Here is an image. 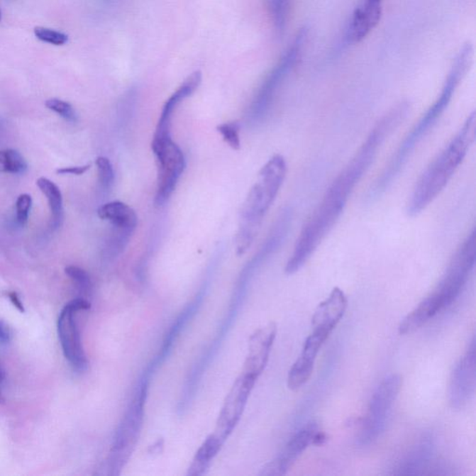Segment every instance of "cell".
<instances>
[{"mask_svg":"<svg viewBox=\"0 0 476 476\" xmlns=\"http://www.w3.org/2000/svg\"><path fill=\"white\" fill-rule=\"evenodd\" d=\"M409 111V101H400L374 124L360 148L329 185L319 204L302 226L286 265L287 275L301 270L336 226L353 192L370 170L386 140L408 118Z\"/></svg>","mask_w":476,"mask_h":476,"instance_id":"6da1fadb","label":"cell"},{"mask_svg":"<svg viewBox=\"0 0 476 476\" xmlns=\"http://www.w3.org/2000/svg\"><path fill=\"white\" fill-rule=\"evenodd\" d=\"M472 56H474V47L471 42H467L458 52L438 97L433 104H431L429 109L425 111L414 127L406 134L405 139L401 142L397 151L392 155L389 162L385 165L381 175L377 178L375 184L371 187L370 199L381 197L391 187L394 179L399 175L401 170L406 166L410 155L414 152L419 143L441 118L443 114L450 104L458 87L471 67Z\"/></svg>","mask_w":476,"mask_h":476,"instance_id":"7a4b0ae2","label":"cell"},{"mask_svg":"<svg viewBox=\"0 0 476 476\" xmlns=\"http://www.w3.org/2000/svg\"><path fill=\"white\" fill-rule=\"evenodd\" d=\"M476 114L472 112L444 149L428 165L410 194L406 214L418 216L444 191L475 142Z\"/></svg>","mask_w":476,"mask_h":476,"instance_id":"3957f363","label":"cell"},{"mask_svg":"<svg viewBox=\"0 0 476 476\" xmlns=\"http://www.w3.org/2000/svg\"><path fill=\"white\" fill-rule=\"evenodd\" d=\"M287 172V161L279 154L272 155L260 170L258 179L242 206L240 226L236 236L238 255L244 254L253 244L263 218L282 187Z\"/></svg>","mask_w":476,"mask_h":476,"instance_id":"277c9868","label":"cell"},{"mask_svg":"<svg viewBox=\"0 0 476 476\" xmlns=\"http://www.w3.org/2000/svg\"><path fill=\"white\" fill-rule=\"evenodd\" d=\"M307 38L308 29L304 28L299 30L292 43L289 45L277 65L272 68L265 82L260 86L258 94L250 107V118L254 121H260L265 118L268 110L270 109L272 100L278 89L280 88L281 84L287 79L289 74L292 73L301 59Z\"/></svg>","mask_w":476,"mask_h":476,"instance_id":"5b68a950","label":"cell"},{"mask_svg":"<svg viewBox=\"0 0 476 476\" xmlns=\"http://www.w3.org/2000/svg\"><path fill=\"white\" fill-rule=\"evenodd\" d=\"M402 378L398 374H391L383 379L371 397L366 418L362 424L358 444L370 445L384 432L389 416L401 390Z\"/></svg>","mask_w":476,"mask_h":476,"instance_id":"8992f818","label":"cell"},{"mask_svg":"<svg viewBox=\"0 0 476 476\" xmlns=\"http://www.w3.org/2000/svg\"><path fill=\"white\" fill-rule=\"evenodd\" d=\"M145 397L146 387L143 386L131 401L116 433L110 455L111 467L115 471L114 474L118 471L121 472L139 440L145 415Z\"/></svg>","mask_w":476,"mask_h":476,"instance_id":"52a82bcc","label":"cell"},{"mask_svg":"<svg viewBox=\"0 0 476 476\" xmlns=\"http://www.w3.org/2000/svg\"><path fill=\"white\" fill-rule=\"evenodd\" d=\"M476 262V233L472 229L457 248L449 262L444 277L435 292L443 299L445 307L459 297L471 275Z\"/></svg>","mask_w":476,"mask_h":476,"instance_id":"ba28073f","label":"cell"},{"mask_svg":"<svg viewBox=\"0 0 476 476\" xmlns=\"http://www.w3.org/2000/svg\"><path fill=\"white\" fill-rule=\"evenodd\" d=\"M152 150L157 157V189L155 204L163 206L172 197L185 167L184 155L172 137L153 139Z\"/></svg>","mask_w":476,"mask_h":476,"instance_id":"9c48e42d","label":"cell"},{"mask_svg":"<svg viewBox=\"0 0 476 476\" xmlns=\"http://www.w3.org/2000/svg\"><path fill=\"white\" fill-rule=\"evenodd\" d=\"M89 308L91 304L85 299H72L62 308L58 319V334L62 352L69 363L79 371L86 370L89 362L84 351L76 316L77 313L89 310Z\"/></svg>","mask_w":476,"mask_h":476,"instance_id":"30bf717a","label":"cell"},{"mask_svg":"<svg viewBox=\"0 0 476 476\" xmlns=\"http://www.w3.org/2000/svg\"><path fill=\"white\" fill-rule=\"evenodd\" d=\"M326 441L327 436L319 430V425L314 422L307 424L292 437L277 458L263 467L260 475L263 476L286 475L309 445H321Z\"/></svg>","mask_w":476,"mask_h":476,"instance_id":"8fae6325","label":"cell"},{"mask_svg":"<svg viewBox=\"0 0 476 476\" xmlns=\"http://www.w3.org/2000/svg\"><path fill=\"white\" fill-rule=\"evenodd\" d=\"M257 377L243 373L236 382L233 383L231 390L227 394L224 401L223 409L217 421L215 435L226 442L228 436L231 435L236 424L240 421L243 414L245 405H247L248 397L254 385L257 382Z\"/></svg>","mask_w":476,"mask_h":476,"instance_id":"7c38bea8","label":"cell"},{"mask_svg":"<svg viewBox=\"0 0 476 476\" xmlns=\"http://www.w3.org/2000/svg\"><path fill=\"white\" fill-rule=\"evenodd\" d=\"M476 384V345L472 338L465 355L452 372L449 403L453 409H463L475 394Z\"/></svg>","mask_w":476,"mask_h":476,"instance_id":"4fadbf2b","label":"cell"},{"mask_svg":"<svg viewBox=\"0 0 476 476\" xmlns=\"http://www.w3.org/2000/svg\"><path fill=\"white\" fill-rule=\"evenodd\" d=\"M329 335L331 334L325 331H313L307 337L301 355L290 368L287 375V386L290 390H299L312 376L316 356Z\"/></svg>","mask_w":476,"mask_h":476,"instance_id":"5bb4252c","label":"cell"},{"mask_svg":"<svg viewBox=\"0 0 476 476\" xmlns=\"http://www.w3.org/2000/svg\"><path fill=\"white\" fill-rule=\"evenodd\" d=\"M277 328L275 323L257 329L248 341V352L245 362L244 373L259 378L267 365Z\"/></svg>","mask_w":476,"mask_h":476,"instance_id":"9a60e30c","label":"cell"},{"mask_svg":"<svg viewBox=\"0 0 476 476\" xmlns=\"http://www.w3.org/2000/svg\"><path fill=\"white\" fill-rule=\"evenodd\" d=\"M202 82V73L200 71L192 73L182 85L176 89L175 92L167 99L165 103L162 112H161L160 121H158L157 130H155V139H164V138L172 137L170 135V128H172V118L173 112L176 107L185 99L190 97L194 92L199 89Z\"/></svg>","mask_w":476,"mask_h":476,"instance_id":"2e32d148","label":"cell"},{"mask_svg":"<svg viewBox=\"0 0 476 476\" xmlns=\"http://www.w3.org/2000/svg\"><path fill=\"white\" fill-rule=\"evenodd\" d=\"M348 301L343 290L334 287L328 298L316 308L312 319L313 331H321L331 334L343 319Z\"/></svg>","mask_w":476,"mask_h":476,"instance_id":"e0dca14e","label":"cell"},{"mask_svg":"<svg viewBox=\"0 0 476 476\" xmlns=\"http://www.w3.org/2000/svg\"><path fill=\"white\" fill-rule=\"evenodd\" d=\"M382 16V0H365L353 14L347 30V38L354 43L364 40L379 25Z\"/></svg>","mask_w":476,"mask_h":476,"instance_id":"ac0fdd59","label":"cell"},{"mask_svg":"<svg viewBox=\"0 0 476 476\" xmlns=\"http://www.w3.org/2000/svg\"><path fill=\"white\" fill-rule=\"evenodd\" d=\"M445 308L447 307L444 301L436 292H433L402 320L399 326V333L401 335L413 333Z\"/></svg>","mask_w":476,"mask_h":476,"instance_id":"d6986e66","label":"cell"},{"mask_svg":"<svg viewBox=\"0 0 476 476\" xmlns=\"http://www.w3.org/2000/svg\"><path fill=\"white\" fill-rule=\"evenodd\" d=\"M433 441L432 436H422L397 465V475H418L424 470L433 456Z\"/></svg>","mask_w":476,"mask_h":476,"instance_id":"ffe728a7","label":"cell"},{"mask_svg":"<svg viewBox=\"0 0 476 476\" xmlns=\"http://www.w3.org/2000/svg\"><path fill=\"white\" fill-rule=\"evenodd\" d=\"M98 216L109 221L114 228L122 230L133 235L138 224V217L134 209L121 201L106 203L98 209Z\"/></svg>","mask_w":476,"mask_h":476,"instance_id":"44dd1931","label":"cell"},{"mask_svg":"<svg viewBox=\"0 0 476 476\" xmlns=\"http://www.w3.org/2000/svg\"><path fill=\"white\" fill-rule=\"evenodd\" d=\"M223 443V440L220 439V437H218L215 433L209 436L197 450L193 463H192L190 468L188 470L187 475L190 476L204 475L211 460L216 457L218 452L221 450Z\"/></svg>","mask_w":476,"mask_h":476,"instance_id":"7402d4cb","label":"cell"},{"mask_svg":"<svg viewBox=\"0 0 476 476\" xmlns=\"http://www.w3.org/2000/svg\"><path fill=\"white\" fill-rule=\"evenodd\" d=\"M37 185L42 193L47 197L50 211H52L53 223L58 226L62 218V196L60 188L50 179L41 177L38 179Z\"/></svg>","mask_w":476,"mask_h":476,"instance_id":"603a6c76","label":"cell"},{"mask_svg":"<svg viewBox=\"0 0 476 476\" xmlns=\"http://www.w3.org/2000/svg\"><path fill=\"white\" fill-rule=\"evenodd\" d=\"M265 3L275 31L281 38L289 22L290 0H265Z\"/></svg>","mask_w":476,"mask_h":476,"instance_id":"cb8c5ba5","label":"cell"},{"mask_svg":"<svg viewBox=\"0 0 476 476\" xmlns=\"http://www.w3.org/2000/svg\"><path fill=\"white\" fill-rule=\"evenodd\" d=\"M28 162L17 150L5 149L0 151V172L22 175L28 170Z\"/></svg>","mask_w":476,"mask_h":476,"instance_id":"d4e9b609","label":"cell"},{"mask_svg":"<svg viewBox=\"0 0 476 476\" xmlns=\"http://www.w3.org/2000/svg\"><path fill=\"white\" fill-rule=\"evenodd\" d=\"M239 130L240 124L238 121L223 123L217 127V131L223 136L224 142L233 150H239L241 148Z\"/></svg>","mask_w":476,"mask_h":476,"instance_id":"484cf974","label":"cell"},{"mask_svg":"<svg viewBox=\"0 0 476 476\" xmlns=\"http://www.w3.org/2000/svg\"><path fill=\"white\" fill-rule=\"evenodd\" d=\"M65 274L76 284L80 292L88 294L92 290V280L88 272L82 268L74 265H69L65 268Z\"/></svg>","mask_w":476,"mask_h":476,"instance_id":"4316f807","label":"cell"},{"mask_svg":"<svg viewBox=\"0 0 476 476\" xmlns=\"http://www.w3.org/2000/svg\"><path fill=\"white\" fill-rule=\"evenodd\" d=\"M46 106L48 109L53 111L62 118L69 122H76L77 121V115L76 110L67 101L60 100V99L52 98L46 101Z\"/></svg>","mask_w":476,"mask_h":476,"instance_id":"83f0119b","label":"cell"},{"mask_svg":"<svg viewBox=\"0 0 476 476\" xmlns=\"http://www.w3.org/2000/svg\"><path fill=\"white\" fill-rule=\"evenodd\" d=\"M96 166H97L99 182L104 189H109L112 187L114 179H115V172L112 164L107 157H99L96 160Z\"/></svg>","mask_w":476,"mask_h":476,"instance_id":"f1b7e54d","label":"cell"},{"mask_svg":"<svg viewBox=\"0 0 476 476\" xmlns=\"http://www.w3.org/2000/svg\"><path fill=\"white\" fill-rule=\"evenodd\" d=\"M34 33L38 40L55 45V46H62V45L67 44L69 40L68 35L65 33L50 28H41V26L35 28Z\"/></svg>","mask_w":476,"mask_h":476,"instance_id":"f546056e","label":"cell"},{"mask_svg":"<svg viewBox=\"0 0 476 476\" xmlns=\"http://www.w3.org/2000/svg\"><path fill=\"white\" fill-rule=\"evenodd\" d=\"M32 206V197L28 194H21L16 201V217L21 226L28 223L30 209Z\"/></svg>","mask_w":476,"mask_h":476,"instance_id":"4dcf8cb0","label":"cell"},{"mask_svg":"<svg viewBox=\"0 0 476 476\" xmlns=\"http://www.w3.org/2000/svg\"><path fill=\"white\" fill-rule=\"evenodd\" d=\"M89 169H91V165H84V166L79 167H61V169L56 170V173L60 175H82L84 173L88 172Z\"/></svg>","mask_w":476,"mask_h":476,"instance_id":"1f68e13d","label":"cell"},{"mask_svg":"<svg viewBox=\"0 0 476 476\" xmlns=\"http://www.w3.org/2000/svg\"><path fill=\"white\" fill-rule=\"evenodd\" d=\"M11 339H13V331L10 326L4 320H0V343H9Z\"/></svg>","mask_w":476,"mask_h":476,"instance_id":"d6a6232c","label":"cell"},{"mask_svg":"<svg viewBox=\"0 0 476 476\" xmlns=\"http://www.w3.org/2000/svg\"><path fill=\"white\" fill-rule=\"evenodd\" d=\"M7 296L9 299H10L11 304H13V306L16 308V309L19 311V312L21 313L26 312L25 306H23V301H21L20 296L19 294H18L17 292H8Z\"/></svg>","mask_w":476,"mask_h":476,"instance_id":"836d02e7","label":"cell"},{"mask_svg":"<svg viewBox=\"0 0 476 476\" xmlns=\"http://www.w3.org/2000/svg\"><path fill=\"white\" fill-rule=\"evenodd\" d=\"M5 375L4 372L1 370V368H0V383L3 382V380H4Z\"/></svg>","mask_w":476,"mask_h":476,"instance_id":"e575fe53","label":"cell"},{"mask_svg":"<svg viewBox=\"0 0 476 476\" xmlns=\"http://www.w3.org/2000/svg\"><path fill=\"white\" fill-rule=\"evenodd\" d=\"M4 402V397H3L2 392L0 390V403Z\"/></svg>","mask_w":476,"mask_h":476,"instance_id":"d590c367","label":"cell"},{"mask_svg":"<svg viewBox=\"0 0 476 476\" xmlns=\"http://www.w3.org/2000/svg\"><path fill=\"white\" fill-rule=\"evenodd\" d=\"M1 17H2L1 11H0V21H1Z\"/></svg>","mask_w":476,"mask_h":476,"instance_id":"8d00e7d4","label":"cell"}]
</instances>
